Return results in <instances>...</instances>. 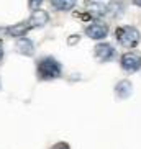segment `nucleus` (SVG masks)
<instances>
[{"instance_id": "obj_1", "label": "nucleus", "mask_w": 141, "mask_h": 149, "mask_svg": "<svg viewBox=\"0 0 141 149\" xmlns=\"http://www.w3.org/2000/svg\"><path fill=\"white\" fill-rule=\"evenodd\" d=\"M38 75H40L43 80H49V79H57L61 75L62 69L61 64L53 59V57H43L40 62H38Z\"/></svg>"}, {"instance_id": "obj_2", "label": "nucleus", "mask_w": 141, "mask_h": 149, "mask_svg": "<svg viewBox=\"0 0 141 149\" xmlns=\"http://www.w3.org/2000/svg\"><path fill=\"white\" fill-rule=\"evenodd\" d=\"M115 36L123 48H135L141 40V33L135 26H120L115 31Z\"/></svg>"}, {"instance_id": "obj_3", "label": "nucleus", "mask_w": 141, "mask_h": 149, "mask_svg": "<svg viewBox=\"0 0 141 149\" xmlns=\"http://www.w3.org/2000/svg\"><path fill=\"white\" fill-rule=\"evenodd\" d=\"M120 64H121V69L126 70V72H136L141 69V54L138 53H125L120 59Z\"/></svg>"}, {"instance_id": "obj_4", "label": "nucleus", "mask_w": 141, "mask_h": 149, "mask_svg": "<svg viewBox=\"0 0 141 149\" xmlns=\"http://www.w3.org/2000/svg\"><path fill=\"white\" fill-rule=\"evenodd\" d=\"M85 35L90 38V40H103L107 35H108V26L105 23L95 22L90 23L87 28H85Z\"/></svg>"}, {"instance_id": "obj_5", "label": "nucleus", "mask_w": 141, "mask_h": 149, "mask_svg": "<svg viewBox=\"0 0 141 149\" xmlns=\"http://www.w3.org/2000/svg\"><path fill=\"white\" fill-rule=\"evenodd\" d=\"M95 57L102 62H107V61H112L115 57V48L108 43H100L95 46Z\"/></svg>"}, {"instance_id": "obj_6", "label": "nucleus", "mask_w": 141, "mask_h": 149, "mask_svg": "<svg viewBox=\"0 0 141 149\" xmlns=\"http://www.w3.org/2000/svg\"><path fill=\"white\" fill-rule=\"evenodd\" d=\"M49 22V15L48 12H44V10H35L33 13H31L30 20H28V25L31 28H36V26H44L46 23Z\"/></svg>"}, {"instance_id": "obj_7", "label": "nucleus", "mask_w": 141, "mask_h": 149, "mask_svg": "<svg viewBox=\"0 0 141 149\" xmlns=\"http://www.w3.org/2000/svg\"><path fill=\"white\" fill-rule=\"evenodd\" d=\"M87 12L89 15H94V17H103V15L108 13V5L103 3V2H89L87 3Z\"/></svg>"}, {"instance_id": "obj_8", "label": "nucleus", "mask_w": 141, "mask_h": 149, "mask_svg": "<svg viewBox=\"0 0 141 149\" xmlns=\"http://www.w3.org/2000/svg\"><path fill=\"white\" fill-rule=\"evenodd\" d=\"M17 51L20 54H27V56H31L33 54V51H35V46H33V43H31L28 38H20L17 43Z\"/></svg>"}, {"instance_id": "obj_9", "label": "nucleus", "mask_w": 141, "mask_h": 149, "mask_svg": "<svg viewBox=\"0 0 141 149\" xmlns=\"http://www.w3.org/2000/svg\"><path fill=\"white\" fill-rule=\"evenodd\" d=\"M30 28L31 26L28 25V22H25V23H18V25H15V26H12V28H7V33L15 36V38H23Z\"/></svg>"}, {"instance_id": "obj_10", "label": "nucleus", "mask_w": 141, "mask_h": 149, "mask_svg": "<svg viewBox=\"0 0 141 149\" xmlns=\"http://www.w3.org/2000/svg\"><path fill=\"white\" fill-rule=\"evenodd\" d=\"M77 0H51V5H53L56 10H61V12H66V10L74 8V5Z\"/></svg>"}, {"instance_id": "obj_11", "label": "nucleus", "mask_w": 141, "mask_h": 149, "mask_svg": "<svg viewBox=\"0 0 141 149\" xmlns=\"http://www.w3.org/2000/svg\"><path fill=\"white\" fill-rule=\"evenodd\" d=\"M130 93H131V84L128 82V80H121L117 85V95L121 97V98H126Z\"/></svg>"}, {"instance_id": "obj_12", "label": "nucleus", "mask_w": 141, "mask_h": 149, "mask_svg": "<svg viewBox=\"0 0 141 149\" xmlns=\"http://www.w3.org/2000/svg\"><path fill=\"white\" fill-rule=\"evenodd\" d=\"M43 3V0H30V8L35 12V10L40 8V5Z\"/></svg>"}, {"instance_id": "obj_13", "label": "nucleus", "mask_w": 141, "mask_h": 149, "mask_svg": "<svg viewBox=\"0 0 141 149\" xmlns=\"http://www.w3.org/2000/svg\"><path fill=\"white\" fill-rule=\"evenodd\" d=\"M53 149H69V146H67L66 143H59V144H56Z\"/></svg>"}, {"instance_id": "obj_14", "label": "nucleus", "mask_w": 141, "mask_h": 149, "mask_svg": "<svg viewBox=\"0 0 141 149\" xmlns=\"http://www.w3.org/2000/svg\"><path fill=\"white\" fill-rule=\"evenodd\" d=\"M133 3L136 5V7H140V8H141V0H133Z\"/></svg>"}, {"instance_id": "obj_15", "label": "nucleus", "mask_w": 141, "mask_h": 149, "mask_svg": "<svg viewBox=\"0 0 141 149\" xmlns=\"http://www.w3.org/2000/svg\"><path fill=\"white\" fill-rule=\"evenodd\" d=\"M2 57H3V51H2V44H0V61H2Z\"/></svg>"}]
</instances>
